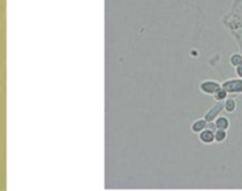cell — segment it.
Masks as SVG:
<instances>
[{"label":"cell","mask_w":242,"mask_h":191,"mask_svg":"<svg viewBox=\"0 0 242 191\" xmlns=\"http://www.w3.org/2000/svg\"><path fill=\"white\" fill-rule=\"evenodd\" d=\"M228 93H242V78H230L221 84Z\"/></svg>","instance_id":"cell-1"},{"label":"cell","mask_w":242,"mask_h":191,"mask_svg":"<svg viewBox=\"0 0 242 191\" xmlns=\"http://www.w3.org/2000/svg\"><path fill=\"white\" fill-rule=\"evenodd\" d=\"M220 87H221V84L216 82V80H211V79L203 80L199 85L200 91L202 93H204V94H208V96H213Z\"/></svg>","instance_id":"cell-2"},{"label":"cell","mask_w":242,"mask_h":191,"mask_svg":"<svg viewBox=\"0 0 242 191\" xmlns=\"http://www.w3.org/2000/svg\"><path fill=\"white\" fill-rule=\"evenodd\" d=\"M222 110H223V101H217L216 104H215L213 108H209L208 112L204 115V119H206L208 123L214 122V119H215L217 116H220V113H221Z\"/></svg>","instance_id":"cell-3"},{"label":"cell","mask_w":242,"mask_h":191,"mask_svg":"<svg viewBox=\"0 0 242 191\" xmlns=\"http://www.w3.org/2000/svg\"><path fill=\"white\" fill-rule=\"evenodd\" d=\"M199 134V139L202 144H206V145H209V144H213L215 139H214V130L209 129V127H206L204 130H202Z\"/></svg>","instance_id":"cell-4"},{"label":"cell","mask_w":242,"mask_h":191,"mask_svg":"<svg viewBox=\"0 0 242 191\" xmlns=\"http://www.w3.org/2000/svg\"><path fill=\"white\" fill-rule=\"evenodd\" d=\"M207 126H208V122H207L204 118H200V119H196V120L192 123V126H190V129H192V132L200 133L201 131L204 130Z\"/></svg>","instance_id":"cell-5"},{"label":"cell","mask_w":242,"mask_h":191,"mask_svg":"<svg viewBox=\"0 0 242 191\" xmlns=\"http://www.w3.org/2000/svg\"><path fill=\"white\" fill-rule=\"evenodd\" d=\"M214 124L216 129H223V130H228L230 126V122L225 116H217L214 119Z\"/></svg>","instance_id":"cell-6"},{"label":"cell","mask_w":242,"mask_h":191,"mask_svg":"<svg viewBox=\"0 0 242 191\" xmlns=\"http://www.w3.org/2000/svg\"><path fill=\"white\" fill-rule=\"evenodd\" d=\"M227 137H228L227 130H223V129H215L214 130V139L216 143H223L227 139Z\"/></svg>","instance_id":"cell-7"},{"label":"cell","mask_w":242,"mask_h":191,"mask_svg":"<svg viewBox=\"0 0 242 191\" xmlns=\"http://www.w3.org/2000/svg\"><path fill=\"white\" fill-rule=\"evenodd\" d=\"M223 108L228 113H232L236 110V101L233 98H227V99L223 101Z\"/></svg>","instance_id":"cell-8"},{"label":"cell","mask_w":242,"mask_h":191,"mask_svg":"<svg viewBox=\"0 0 242 191\" xmlns=\"http://www.w3.org/2000/svg\"><path fill=\"white\" fill-rule=\"evenodd\" d=\"M214 99L216 101H225L227 98H228V92L225 91L223 87H220L214 94H213Z\"/></svg>","instance_id":"cell-9"},{"label":"cell","mask_w":242,"mask_h":191,"mask_svg":"<svg viewBox=\"0 0 242 191\" xmlns=\"http://www.w3.org/2000/svg\"><path fill=\"white\" fill-rule=\"evenodd\" d=\"M242 60V56L241 54H239V53H234L230 56V58H229V61H230V64H232V66H236L240 61Z\"/></svg>","instance_id":"cell-10"},{"label":"cell","mask_w":242,"mask_h":191,"mask_svg":"<svg viewBox=\"0 0 242 191\" xmlns=\"http://www.w3.org/2000/svg\"><path fill=\"white\" fill-rule=\"evenodd\" d=\"M235 72L239 75V78H242V60L235 66Z\"/></svg>","instance_id":"cell-11"}]
</instances>
